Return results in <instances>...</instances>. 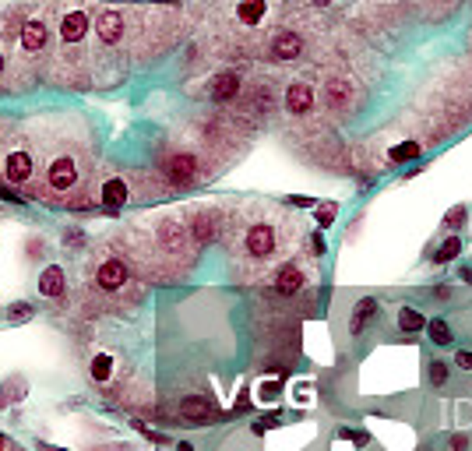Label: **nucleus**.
I'll list each match as a JSON object with an SVG mask.
<instances>
[{"label": "nucleus", "mask_w": 472, "mask_h": 451, "mask_svg": "<svg viewBox=\"0 0 472 451\" xmlns=\"http://www.w3.org/2000/svg\"><path fill=\"white\" fill-rule=\"evenodd\" d=\"M233 251H240V258H243V261L268 268V265L279 258V251H282V233H279V222H275L272 215H258V219L243 222L240 240L233 244Z\"/></svg>", "instance_id": "obj_1"}, {"label": "nucleus", "mask_w": 472, "mask_h": 451, "mask_svg": "<svg viewBox=\"0 0 472 451\" xmlns=\"http://www.w3.org/2000/svg\"><path fill=\"white\" fill-rule=\"evenodd\" d=\"M89 28H92V11H89L85 4H64V11H60V28H57L60 46H64V50L85 46Z\"/></svg>", "instance_id": "obj_2"}, {"label": "nucleus", "mask_w": 472, "mask_h": 451, "mask_svg": "<svg viewBox=\"0 0 472 451\" xmlns=\"http://www.w3.org/2000/svg\"><path fill=\"white\" fill-rule=\"evenodd\" d=\"M50 46V21L46 14H28L18 28V50L21 57H39Z\"/></svg>", "instance_id": "obj_3"}, {"label": "nucleus", "mask_w": 472, "mask_h": 451, "mask_svg": "<svg viewBox=\"0 0 472 451\" xmlns=\"http://www.w3.org/2000/svg\"><path fill=\"white\" fill-rule=\"evenodd\" d=\"M163 173H166V180L173 183V187H194V183L204 177L201 159L194 152H173V156H166Z\"/></svg>", "instance_id": "obj_4"}, {"label": "nucleus", "mask_w": 472, "mask_h": 451, "mask_svg": "<svg viewBox=\"0 0 472 451\" xmlns=\"http://www.w3.org/2000/svg\"><path fill=\"white\" fill-rule=\"evenodd\" d=\"M78 180H82V170H78V159L75 156H53L46 163V187L50 190L64 194V190H71Z\"/></svg>", "instance_id": "obj_5"}, {"label": "nucleus", "mask_w": 472, "mask_h": 451, "mask_svg": "<svg viewBox=\"0 0 472 451\" xmlns=\"http://www.w3.org/2000/svg\"><path fill=\"white\" fill-rule=\"evenodd\" d=\"M95 36L102 46H116L127 36V14L120 7H102L95 14Z\"/></svg>", "instance_id": "obj_6"}, {"label": "nucleus", "mask_w": 472, "mask_h": 451, "mask_svg": "<svg viewBox=\"0 0 472 451\" xmlns=\"http://www.w3.org/2000/svg\"><path fill=\"white\" fill-rule=\"evenodd\" d=\"M127 278H131V271H127V265L120 258H102L95 265V286L102 293H120L127 286Z\"/></svg>", "instance_id": "obj_7"}, {"label": "nucleus", "mask_w": 472, "mask_h": 451, "mask_svg": "<svg viewBox=\"0 0 472 451\" xmlns=\"http://www.w3.org/2000/svg\"><path fill=\"white\" fill-rule=\"evenodd\" d=\"M32 173H35V159H32V152L28 148H11L7 152V159H4V177L7 183H14V187H21V183L32 180Z\"/></svg>", "instance_id": "obj_8"}, {"label": "nucleus", "mask_w": 472, "mask_h": 451, "mask_svg": "<svg viewBox=\"0 0 472 451\" xmlns=\"http://www.w3.org/2000/svg\"><path fill=\"white\" fill-rule=\"evenodd\" d=\"M159 247L166 251V254H187V237L190 229L184 222H177V219H163L159 222Z\"/></svg>", "instance_id": "obj_9"}, {"label": "nucleus", "mask_w": 472, "mask_h": 451, "mask_svg": "<svg viewBox=\"0 0 472 451\" xmlns=\"http://www.w3.org/2000/svg\"><path fill=\"white\" fill-rule=\"evenodd\" d=\"M222 233V215L215 212V208H197L194 215H190V237L197 240V244H208V240H215Z\"/></svg>", "instance_id": "obj_10"}, {"label": "nucleus", "mask_w": 472, "mask_h": 451, "mask_svg": "<svg viewBox=\"0 0 472 451\" xmlns=\"http://www.w3.org/2000/svg\"><path fill=\"white\" fill-rule=\"evenodd\" d=\"M272 60H282V64H289V60H296L300 53H303V36L300 32H289V28H282V32H275L272 36Z\"/></svg>", "instance_id": "obj_11"}, {"label": "nucleus", "mask_w": 472, "mask_h": 451, "mask_svg": "<svg viewBox=\"0 0 472 451\" xmlns=\"http://www.w3.org/2000/svg\"><path fill=\"white\" fill-rule=\"evenodd\" d=\"M285 109H289L292 116H307V113L314 109V89H310L307 82H292V85L285 89Z\"/></svg>", "instance_id": "obj_12"}, {"label": "nucleus", "mask_w": 472, "mask_h": 451, "mask_svg": "<svg viewBox=\"0 0 472 451\" xmlns=\"http://www.w3.org/2000/svg\"><path fill=\"white\" fill-rule=\"evenodd\" d=\"M180 416L194 423V427H201V423H212V416H215V406L204 398V395H187L184 402H180Z\"/></svg>", "instance_id": "obj_13"}, {"label": "nucleus", "mask_w": 472, "mask_h": 451, "mask_svg": "<svg viewBox=\"0 0 472 451\" xmlns=\"http://www.w3.org/2000/svg\"><path fill=\"white\" fill-rule=\"evenodd\" d=\"M39 293L46 300H60L67 293V275H64L60 265H46V268L39 271Z\"/></svg>", "instance_id": "obj_14"}, {"label": "nucleus", "mask_w": 472, "mask_h": 451, "mask_svg": "<svg viewBox=\"0 0 472 451\" xmlns=\"http://www.w3.org/2000/svg\"><path fill=\"white\" fill-rule=\"evenodd\" d=\"M99 201H102L106 212H120V208L127 205V183H124V177H109V180H102Z\"/></svg>", "instance_id": "obj_15"}, {"label": "nucleus", "mask_w": 472, "mask_h": 451, "mask_svg": "<svg viewBox=\"0 0 472 451\" xmlns=\"http://www.w3.org/2000/svg\"><path fill=\"white\" fill-rule=\"evenodd\" d=\"M208 95H212L215 102H229V99H236V95H240V75H236V71H222V75H215L212 85H208Z\"/></svg>", "instance_id": "obj_16"}, {"label": "nucleus", "mask_w": 472, "mask_h": 451, "mask_svg": "<svg viewBox=\"0 0 472 451\" xmlns=\"http://www.w3.org/2000/svg\"><path fill=\"white\" fill-rule=\"evenodd\" d=\"M268 14V0H240L236 4V25L243 28H258Z\"/></svg>", "instance_id": "obj_17"}, {"label": "nucleus", "mask_w": 472, "mask_h": 451, "mask_svg": "<svg viewBox=\"0 0 472 451\" xmlns=\"http://www.w3.org/2000/svg\"><path fill=\"white\" fill-rule=\"evenodd\" d=\"M303 282H307V275H303V268L300 265H282L279 268V275H275V289L282 293V296H292V293H300L303 289Z\"/></svg>", "instance_id": "obj_18"}, {"label": "nucleus", "mask_w": 472, "mask_h": 451, "mask_svg": "<svg viewBox=\"0 0 472 451\" xmlns=\"http://www.w3.org/2000/svg\"><path fill=\"white\" fill-rule=\"evenodd\" d=\"M349 92H353V85H349L346 78H331V82L324 85V95H328V102H331L335 109H349Z\"/></svg>", "instance_id": "obj_19"}, {"label": "nucleus", "mask_w": 472, "mask_h": 451, "mask_svg": "<svg viewBox=\"0 0 472 451\" xmlns=\"http://www.w3.org/2000/svg\"><path fill=\"white\" fill-rule=\"evenodd\" d=\"M89 374H92V381L106 384V381L113 377V357H109V353H95L92 366H89Z\"/></svg>", "instance_id": "obj_20"}, {"label": "nucleus", "mask_w": 472, "mask_h": 451, "mask_svg": "<svg viewBox=\"0 0 472 451\" xmlns=\"http://www.w3.org/2000/svg\"><path fill=\"white\" fill-rule=\"evenodd\" d=\"M371 314H378V300H371V296H367V300H360V303H356V314H353V335H360V332H363V325L371 321Z\"/></svg>", "instance_id": "obj_21"}, {"label": "nucleus", "mask_w": 472, "mask_h": 451, "mask_svg": "<svg viewBox=\"0 0 472 451\" xmlns=\"http://www.w3.org/2000/svg\"><path fill=\"white\" fill-rule=\"evenodd\" d=\"M459 254H462V237H448V240L437 247L434 261H437V265H444V261H455Z\"/></svg>", "instance_id": "obj_22"}, {"label": "nucleus", "mask_w": 472, "mask_h": 451, "mask_svg": "<svg viewBox=\"0 0 472 451\" xmlns=\"http://www.w3.org/2000/svg\"><path fill=\"white\" fill-rule=\"evenodd\" d=\"M423 325H427V321H423V314H419L416 307H402V310H398V328H402V332H419Z\"/></svg>", "instance_id": "obj_23"}, {"label": "nucleus", "mask_w": 472, "mask_h": 451, "mask_svg": "<svg viewBox=\"0 0 472 451\" xmlns=\"http://www.w3.org/2000/svg\"><path fill=\"white\" fill-rule=\"evenodd\" d=\"M419 152H423L419 141H405V145H395L388 156H391V163H409V159H419Z\"/></svg>", "instance_id": "obj_24"}, {"label": "nucleus", "mask_w": 472, "mask_h": 451, "mask_svg": "<svg viewBox=\"0 0 472 451\" xmlns=\"http://www.w3.org/2000/svg\"><path fill=\"white\" fill-rule=\"evenodd\" d=\"M423 328L430 332V339H434L437 346H451V328H448V325H444L441 317H434V321H427Z\"/></svg>", "instance_id": "obj_25"}, {"label": "nucleus", "mask_w": 472, "mask_h": 451, "mask_svg": "<svg viewBox=\"0 0 472 451\" xmlns=\"http://www.w3.org/2000/svg\"><path fill=\"white\" fill-rule=\"evenodd\" d=\"M314 215H317V226H321V229H328V226L335 222V215H339V205H335V201H324V205H317V208H314Z\"/></svg>", "instance_id": "obj_26"}, {"label": "nucleus", "mask_w": 472, "mask_h": 451, "mask_svg": "<svg viewBox=\"0 0 472 451\" xmlns=\"http://www.w3.org/2000/svg\"><path fill=\"white\" fill-rule=\"evenodd\" d=\"M466 219H469L466 205H455V208H448V215H444V226H448V229H459V226H466Z\"/></svg>", "instance_id": "obj_27"}, {"label": "nucleus", "mask_w": 472, "mask_h": 451, "mask_svg": "<svg viewBox=\"0 0 472 451\" xmlns=\"http://www.w3.org/2000/svg\"><path fill=\"white\" fill-rule=\"evenodd\" d=\"M32 314H35L32 303H11V307H7V321H28Z\"/></svg>", "instance_id": "obj_28"}, {"label": "nucleus", "mask_w": 472, "mask_h": 451, "mask_svg": "<svg viewBox=\"0 0 472 451\" xmlns=\"http://www.w3.org/2000/svg\"><path fill=\"white\" fill-rule=\"evenodd\" d=\"M430 381H434V384H444V381H448V363H441V360L430 363Z\"/></svg>", "instance_id": "obj_29"}, {"label": "nucleus", "mask_w": 472, "mask_h": 451, "mask_svg": "<svg viewBox=\"0 0 472 451\" xmlns=\"http://www.w3.org/2000/svg\"><path fill=\"white\" fill-rule=\"evenodd\" d=\"M339 438H342V441H353V445H367V441H371L367 430H339Z\"/></svg>", "instance_id": "obj_30"}, {"label": "nucleus", "mask_w": 472, "mask_h": 451, "mask_svg": "<svg viewBox=\"0 0 472 451\" xmlns=\"http://www.w3.org/2000/svg\"><path fill=\"white\" fill-rule=\"evenodd\" d=\"M258 395H261V402H275L279 398V384H261Z\"/></svg>", "instance_id": "obj_31"}, {"label": "nucleus", "mask_w": 472, "mask_h": 451, "mask_svg": "<svg viewBox=\"0 0 472 451\" xmlns=\"http://www.w3.org/2000/svg\"><path fill=\"white\" fill-rule=\"evenodd\" d=\"M448 448L451 451H469V438H466V434H455V438L448 441Z\"/></svg>", "instance_id": "obj_32"}, {"label": "nucleus", "mask_w": 472, "mask_h": 451, "mask_svg": "<svg viewBox=\"0 0 472 451\" xmlns=\"http://www.w3.org/2000/svg\"><path fill=\"white\" fill-rule=\"evenodd\" d=\"M455 363H459L462 370H472V349H459V357H455Z\"/></svg>", "instance_id": "obj_33"}, {"label": "nucleus", "mask_w": 472, "mask_h": 451, "mask_svg": "<svg viewBox=\"0 0 472 451\" xmlns=\"http://www.w3.org/2000/svg\"><path fill=\"white\" fill-rule=\"evenodd\" d=\"M314 254H324V237L314 233Z\"/></svg>", "instance_id": "obj_34"}, {"label": "nucleus", "mask_w": 472, "mask_h": 451, "mask_svg": "<svg viewBox=\"0 0 472 451\" xmlns=\"http://www.w3.org/2000/svg\"><path fill=\"white\" fill-rule=\"evenodd\" d=\"M289 205H300V208H307V205H314L310 197H289Z\"/></svg>", "instance_id": "obj_35"}, {"label": "nucleus", "mask_w": 472, "mask_h": 451, "mask_svg": "<svg viewBox=\"0 0 472 451\" xmlns=\"http://www.w3.org/2000/svg\"><path fill=\"white\" fill-rule=\"evenodd\" d=\"M4 71H7V57H4V46H0V78H4Z\"/></svg>", "instance_id": "obj_36"}, {"label": "nucleus", "mask_w": 472, "mask_h": 451, "mask_svg": "<svg viewBox=\"0 0 472 451\" xmlns=\"http://www.w3.org/2000/svg\"><path fill=\"white\" fill-rule=\"evenodd\" d=\"M177 451H194V445H187V441H180V445H177Z\"/></svg>", "instance_id": "obj_37"}, {"label": "nucleus", "mask_w": 472, "mask_h": 451, "mask_svg": "<svg viewBox=\"0 0 472 451\" xmlns=\"http://www.w3.org/2000/svg\"><path fill=\"white\" fill-rule=\"evenodd\" d=\"M462 278H466V282H472V268H462Z\"/></svg>", "instance_id": "obj_38"}, {"label": "nucleus", "mask_w": 472, "mask_h": 451, "mask_svg": "<svg viewBox=\"0 0 472 451\" xmlns=\"http://www.w3.org/2000/svg\"><path fill=\"white\" fill-rule=\"evenodd\" d=\"M314 4H321V7H328V4H331V0H314Z\"/></svg>", "instance_id": "obj_39"}, {"label": "nucleus", "mask_w": 472, "mask_h": 451, "mask_svg": "<svg viewBox=\"0 0 472 451\" xmlns=\"http://www.w3.org/2000/svg\"><path fill=\"white\" fill-rule=\"evenodd\" d=\"M0 451H4V438H0Z\"/></svg>", "instance_id": "obj_40"}]
</instances>
